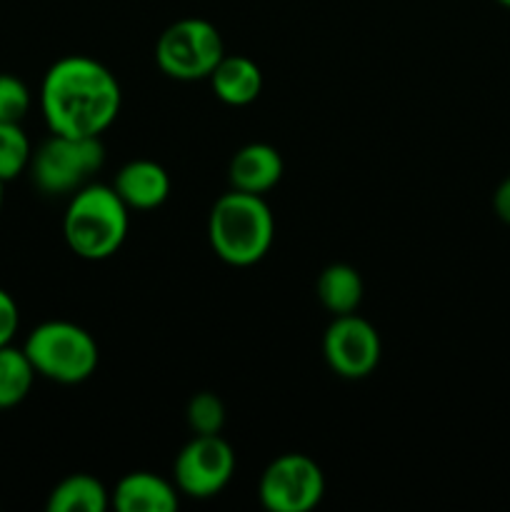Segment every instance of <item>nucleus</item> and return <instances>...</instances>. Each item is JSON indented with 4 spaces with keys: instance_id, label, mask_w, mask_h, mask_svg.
I'll list each match as a JSON object with an SVG mask.
<instances>
[{
    "instance_id": "nucleus-7",
    "label": "nucleus",
    "mask_w": 510,
    "mask_h": 512,
    "mask_svg": "<svg viewBox=\"0 0 510 512\" xmlns=\"http://www.w3.org/2000/svg\"><path fill=\"white\" fill-rule=\"evenodd\" d=\"M325 495L323 468L305 453H285L270 460L258 483V498L270 512H308Z\"/></svg>"
},
{
    "instance_id": "nucleus-3",
    "label": "nucleus",
    "mask_w": 510,
    "mask_h": 512,
    "mask_svg": "<svg viewBox=\"0 0 510 512\" xmlns=\"http://www.w3.org/2000/svg\"><path fill=\"white\" fill-rule=\"evenodd\" d=\"M130 228V208L113 185L88 183L70 195L63 215V238L83 260H108L123 248Z\"/></svg>"
},
{
    "instance_id": "nucleus-9",
    "label": "nucleus",
    "mask_w": 510,
    "mask_h": 512,
    "mask_svg": "<svg viewBox=\"0 0 510 512\" xmlns=\"http://www.w3.org/2000/svg\"><path fill=\"white\" fill-rule=\"evenodd\" d=\"M323 355L328 368L345 380H363L375 373L383 355L380 333L358 313L335 315L323 335Z\"/></svg>"
},
{
    "instance_id": "nucleus-10",
    "label": "nucleus",
    "mask_w": 510,
    "mask_h": 512,
    "mask_svg": "<svg viewBox=\"0 0 510 512\" xmlns=\"http://www.w3.org/2000/svg\"><path fill=\"white\" fill-rule=\"evenodd\" d=\"M283 155L268 143H248L230 158V188L250 195H265L283 178Z\"/></svg>"
},
{
    "instance_id": "nucleus-11",
    "label": "nucleus",
    "mask_w": 510,
    "mask_h": 512,
    "mask_svg": "<svg viewBox=\"0 0 510 512\" xmlns=\"http://www.w3.org/2000/svg\"><path fill=\"white\" fill-rule=\"evenodd\" d=\"M110 505L118 512H173L180 505V493L170 480L135 470L118 480L110 493Z\"/></svg>"
},
{
    "instance_id": "nucleus-13",
    "label": "nucleus",
    "mask_w": 510,
    "mask_h": 512,
    "mask_svg": "<svg viewBox=\"0 0 510 512\" xmlns=\"http://www.w3.org/2000/svg\"><path fill=\"white\" fill-rule=\"evenodd\" d=\"M208 80L215 98L225 105H233V108L255 103L260 90H263V73H260L258 63L245 58V55L225 53L213 73L208 75Z\"/></svg>"
},
{
    "instance_id": "nucleus-8",
    "label": "nucleus",
    "mask_w": 510,
    "mask_h": 512,
    "mask_svg": "<svg viewBox=\"0 0 510 512\" xmlns=\"http://www.w3.org/2000/svg\"><path fill=\"white\" fill-rule=\"evenodd\" d=\"M235 475V450L223 435H193L173 463L178 493L208 500L223 493Z\"/></svg>"
},
{
    "instance_id": "nucleus-20",
    "label": "nucleus",
    "mask_w": 510,
    "mask_h": 512,
    "mask_svg": "<svg viewBox=\"0 0 510 512\" xmlns=\"http://www.w3.org/2000/svg\"><path fill=\"white\" fill-rule=\"evenodd\" d=\"M18 325H20L18 303H15L13 295H10L8 290L0 288V348L13 343L15 333H18Z\"/></svg>"
},
{
    "instance_id": "nucleus-6",
    "label": "nucleus",
    "mask_w": 510,
    "mask_h": 512,
    "mask_svg": "<svg viewBox=\"0 0 510 512\" xmlns=\"http://www.w3.org/2000/svg\"><path fill=\"white\" fill-rule=\"evenodd\" d=\"M223 55V35L203 18L175 20L155 43V63L173 80H205Z\"/></svg>"
},
{
    "instance_id": "nucleus-14",
    "label": "nucleus",
    "mask_w": 510,
    "mask_h": 512,
    "mask_svg": "<svg viewBox=\"0 0 510 512\" xmlns=\"http://www.w3.org/2000/svg\"><path fill=\"white\" fill-rule=\"evenodd\" d=\"M365 285L358 270L348 263H333L318 275L315 283V295H318L320 305L328 310L330 315H348L358 313L360 303H363Z\"/></svg>"
},
{
    "instance_id": "nucleus-18",
    "label": "nucleus",
    "mask_w": 510,
    "mask_h": 512,
    "mask_svg": "<svg viewBox=\"0 0 510 512\" xmlns=\"http://www.w3.org/2000/svg\"><path fill=\"white\" fill-rule=\"evenodd\" d=\"M185 420H188V428L193 430V435H220L225 425L223 400L208 390L193 395L188 400V408H185Z\"/></svg>"
},
{
    "instance_id": "nucleus-1",
    "label": "nucleus",
    "mask_w": 510,
    "mask_h": 512,
    "mask_svg": "<svg viewBox=\"0 0 510 512\" xmlns=\"http://www.w3.org/2000/svg\"><path fill=\"white\" fill-rule=\"evenodd\" d=\"M123 105L118 78L100 60L68 55L55 60L40 85V110L50 133L100 138Z\"/></svg>"
},
{
    "instance_id": "nucleus-19",
    "label": "nucleus",
    "mask_w": 510,
    "mask_h": 512,
    "mask_svg": "<svg viewBox=\"0 0 510 512\" xmlns=\"http://www.w3.org/2000/svg\"><path fill=\"white\" fill-rule=\"evenodd\" d=\"M30 110V90L20 78L0 73V123H20Z\"/></svg>"
},
{
    "instance_id": "nucleus-5",
    "label": "nucleus",
    "mask_w": 510,
    "mask_h": 512,
    "mask_svg": "<svg viewBox=\"0 0 510 512\" xmlns=\"http://www.w3.org/2000/svg\"><path fill=\"white\" fill-rule=\"evenodd\" d=\"M105 165V148L100 138H73L50 133L30 158V178L45 195H73Z\"/></svg>"
},
{
    "instance_id": "nucleus-15",
    "label": "nucleus",
    "mask_w": 510,
    "mask_h": 512,
    "mask_svg": "<svg viewBox=\"0 0 510 512\" xmlns=\"http://www.w3.org/2000/svg\"><path fill=\"white\" fill-rule=\"evenodd\" d=\"M45 508L48 512H105L110 508V493L93 475L75 473L50 490Z\"/></svg>"
},
{
    "instance_id": "nucleus-21",
    "label": "nucleus",
    "mask_w": 510,
    "mask_h": 512,
    "mask_svg": "<svg viewBox=\"0 0 510 512\" xmlns=\"http://www.w3.org/2000/svg\"><path fill=\"white\" fill-rule=\"evenodd\" d=\"M493 210L505 225H510V175L498 185V188H495Z\"/></svg>"
},
{
    "instance_id": "nucleus-17",
    "label": "nucleus",
    "mask_w": 510,
    "mask_h": 512,
    "mask_svg": "<svg viewBox=\"0 0 510 512\" xmlns=\"http://www.w3.org/2000/svg\"><path fill=\"white\" fill-rule=\"evenodd\" d=\"M33 158V148L20 123H0V183L25 173Z\"/></svg>"
},
{
    "instance_id": "nucleus-16",
    "label": "nucleus",
    "mask_w": 510,
    "mask_h": 512,
    "mask_svg": "<svg viewBox=\"0 0 510 512\" xmlns=\"http://www.w3.org/2000/svg\"><path fill=\"white\" fill-rule=\"evenodd\" d=\"M35 368L23 348L3 345L0 348V410L15 408L28 398L33 388Z\"/></svg>"
},
{
    "instance_id": "nucleus-12",
    "label": "nucleus",
    "mask_w": 510,
    "mask_h": 512,
    "mask_svg": "<svg viewBox=\"0 0 510 512\" xmlns=\"http://www.w3.org/2000/svg\"><path fill=\"white\" fill-rule=\"evenodd\" d=\"M113 190L130 210H155L168 200L170 175L155 160H130L115 173Z\"/></svg>"
},
{
    "instance_id": "nucleus-4",
    "label": "nucleus",
    "mask_w": 510,
    "mask_h": 512,
    "mask_svg": "<svg viewBox=\"0 0 510 512\" xmlns=\"http://www.w3.org/2000/svg\"><path fill=\"white\" fill-rule=\"evenodd\" d=\"M35 375L60 385H78L93 378L100 350L93 335L70 320H48L30 330L23 345Z\"/></svg>"
},
{
    "instance_id": "nucleus-22",
    "label": "nucleus",
    "mask_w": 510,
    "mask_h": 512,
    "mask_svg": "<svg viewBox=\"0 0 510 512\" xmlns=\"http://www.w3.org/2000/svg\"><path fill=\"white\" fill-rule=\"evenodd\" d=\"M495 3H500L503 8H510V0H495Z\"/></svg>"
},
{
    "instance_id": "nucleus-2",
    "label": "nucleus",
    "mask_w": 510,
    "mask_h": 512,
    "mask_svg": "<svg viewBox=\"0 0 510 512\" xmlns=\"http://www.w3.org/2000/svg\"><path fill=\"white\" fill-rule=\"evenodd\" d=\"M208 240L213 253L233 268H248L270 253L275 240V218L263 195H220L208 215Z\"/></svg>"
},
{
    "instance_id": "nucleus-23",
    "label": "nucleus",
    "mask_w": 510,
    "mask_h": 512,
    "mask_svg": "<svg viewBox=\"0 0 510 512\" xmlns=\"http://www.w3.org/2000/svg\"><path fill=\"white\" fill-rule=\"evenodd\" d=\"M0 208H3V183H0Z\"/></svg>"
}]
</instances>
